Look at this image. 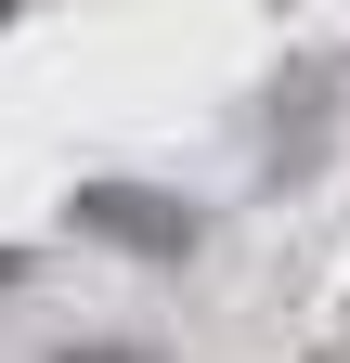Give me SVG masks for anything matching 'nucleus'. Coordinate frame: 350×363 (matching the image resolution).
Returning <instances> with one entry per match:
<instances>
[{"mask_svg":"<svg viewBox=\"0 0 350 363\" xmlns=\"http://www.w3.org/2000/svg\"><path fill=\"white\" fill-rule=\"evenodd\" d=\"M78 220H91V234H117V247H156V259L195 234L182 195H130V182H91V195H78Z\"/></svg>","mask_w":350,"mask_h":363,"instance_id":"f257e3e1","label":"nucleus"}]
</instances>
